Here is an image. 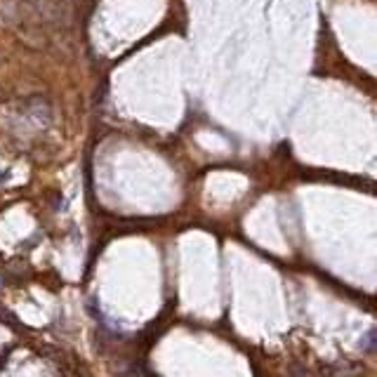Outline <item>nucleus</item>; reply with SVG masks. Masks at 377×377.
Returning a JSON list of instances; mask_svg holds the SVG:
<instances>
[{
	"label": "nucleus",
	"instance_id": "f257e3e1",
	"mask_svg": "<svg viewBox=\"0 0 377 377\" xmlns=\"http://www.w3.org/2000/svg\"><path fill=\"white\" fill-rule=\"evenodd\" d=\"M361 349L368 354L375 352V330H368V333L361 337Z\"/></svg>",
	"mask_w": 377,
	"mask_h": 377
}]
</instances>
